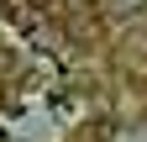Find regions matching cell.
Instances as JSON below:
<instances>
[{
  "instance_id": "cell-1",
  "label": "cell",
  "mask_w": 147,
  "mask_h": 142,
  "mask_svg": "<svg viewBox=\"0 0 147 142\" xmlns=\"http://www.w3.org/2000/svg\"><path fill=\"white\" fill-rule=\"evenodd\" d=\"M100 5H105V11H110V16H131V11H137V5H142V0H100Z\"/></svg>"
},
{
  "instance_id": "cell-2",
  "label": "cell",
  "mask_w": 147,
  "mask_h": 142,
  "mask_svg": "<svg viewBox=\"0 0 147 142\" xmlns=\"http://www.w3.org/2000/svg\"><path fill=\"white\" fill-rule=\"evenodd\" d=\"M142 5H147V0H142Z\"/></svg>"
}]
</instances>
